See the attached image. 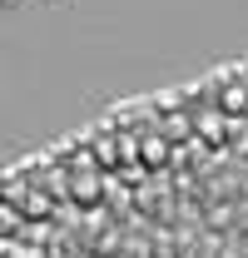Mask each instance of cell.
<instances>
[{"instance_id": "277c9868", "label": "cell", "mask_w": 248, "mask_h": 258, "mask_svg": "<svg viewBox=\"0 0 248 258\" xmlns=\"http://www.w3.org/2000/svg\"><path fill=\"white\" fill-rule=\"evenodd\" d=\"M139 159L149 164V169L169 159V144H164V134H144V139H139Z\"/></svg>"}, {"instance_id": "3957f363", "label": "cell", "mask_w": 248, "mask_h": 258, "mask_svg": "<svg viewBox=\"0 0 248 258\" xmlns=\"http://www.w3.org/2000/svg\"><path fill=\"white\" fill-rule=\"evenodd\" d=\"M65 189H70V199H80V204H94V199L104 194V179H99L94 169H80V174H75Z\"/></svg>"}, {"instance_id": "7a4b0ae2", "label": "cell", "mask_w": 248, "mask_h": 258, "mask_svg": "<svg viewBox=\"0 0 248 258\" xmlns=\"http://www.w3.org/2000/svg\"><path fill=\"white\" fill-rule=\"evenodd\" d=\"M218 114H248V80H223V90H218Z\"/></svg>"}, {"instance_id": "6da1fadb", "label": "cell", "mask_w": 248, "mask_h": 258, "mask_svg": "<svg viewBox=\"0 0 248 258\" xmlns=\"http://www.w3.org/2000/svg\"><path fill=\"white\" fill-rule=\"evenodd\" d=\"M194 124H199V134H204L209 144H223V134H228V119L218 114L214 104H199V109H194Z\"/></svg>"}]
</instances>
